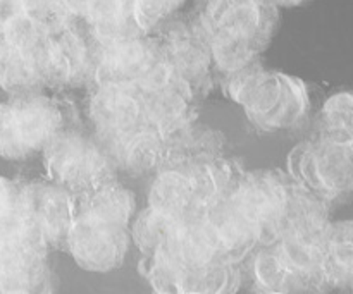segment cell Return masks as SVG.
<instances>
[{
	"label": "cell",
	"mask_w": 353,
	"mask_h": 294,
	"mask_svg": "<svg viewBox=\"0 0 353 294\" xmlns=\"http://www.w3.org/2000/svg\"><path fill=\"white\" fill-rule=\"evenodd\" d=\"M193 96L147 93L121 85H97L88 105L95 136L117 169L130 176L159 171L169 138L190 124Z\"/></svg>",
	"instance_id": "cell-1"
},
{
	"label": "cell",
	"mask_w": 353,
	"mask_h": 294,
	"mask_svg": "<svg viewBox=\"0 0 353 294\" xmlns=\"http://www.w3.org/2000/svg\"><path fill=\"white\" fill-rule=\"evenodd\" d=\"M226 200L259 246L274 243L312 217L330 213V203L278 169L241 172Z\"/></svg>",
	"instance_id": "cell-2"
},
{
	"label": "cell",
	"mask_w": 353,
	"mask_h": 294,
	"mask_svg": "<svg viewBox=\"0 0 353 294\" xmlns=\"http://www.w3.org/2000/svg\"><path fill=\"white\" fill-rule=\"evenodd\" d=\"M134 210L133 193L117 182L78 196L65 250L79 269L103 274L124 264L133 241Z\"/></svg>",
	"instance_id": "cell-3"
},
{
	"label": "cell",
	"mask_w": 353,
	"mask_h": 294,
	"mask_svg": "<svg viewBox=\"0 0 353 294\" xmlns=\"http://www.w3.org/2000/svg\"><path fill=\"white\" fill-rule=\"evenodd\" d=\"M330 213L312 217L271 244L261 246L252 262V277L262 293L330 291L324 265V240Z\"/></svg>",
	"instance_id": "cell-4"
},
{
	"label": "cell",
	"mask_w": 353,
	"mask_h": 294,
	"mask_svg": "<svg viewBox=\"0 0 353 294\" xmlns=\"http://www.w3.org/2000/svg\"><path fill=\"white\" fill-rule=\"evenodd\" d=\"M240 174L236 164L219 154L171 162L159 169L147 207L168 219H195L219 205Z\"/></svg>",
	"instance_id": "cell-5"
},
{
	"label": "cell",
	"mask_w": 353,
	"mask_h": 294,
	"mask_svg": "<svg viewBox=\"0 0 353 294\" xmlns=\"http://www.w3.org/2000/svg\"><path fill=\"white\" fill-rule=\"evenodd\" d=\"M202 28L216 69L233 74L255 64L278 26V7L269 0H210Z\"/></svg>",
	"instance_id": "cell-6"
},
{
	"label": "cell",
	"mask_w": 353,
	"mask_h": 294,
	"mask_svg": "<svg viewBox=\"0 0 353 294\" xmlns=\"http://www.w3.org/2000/svg\"><path fill=\"white\" fill-rule=\"evenodd\" d=\"M226 93L243 109L252 126L264 133L293 129L310 110L309 88L302 79L257 64L230 74Z\"/></svg>",
	"instance_id": "cell-7"
},
{
	"label": "cell",
	"mask_w": 353,
	"mask_h": 294,
	"mask_svg": "<svg viewBox=\"0 0 353 294\" xmlns=\"http://www.w3.org/2000/svg\"><path fill=\"white\" fill-rule=\"evenodd\" d=\"M97 85H121L147 93H188L195 96L169 62L161 41L147 36L95 41Z\"/></svg>",
	"instance_id": "cell-8"
},
{
	"label": "cell",
	"mask_w": 353,
	"mask_h": 294,
	"mask_svg": "<svg viewBox=\"0 0 353 294\" xmlns=\"http://www.w3.org/2000/svg\"><path fill=\"white\" fill-rule=\"evenodd\" d=\"M286 172L305 191L326 203L353 193V133L321 126L286 157Z\"/></svg>",
	"instance_id": "cell-9"
},
{
	"label": "cell",
	"mask_w": 353,
	"mask_h": 294,
	"mask_svg": "<svg viewBox=\"0 0 353 294\" xmlns=\"http://www.w3.org/2000/svg\"><path fill=\"white\" fill-rule=\"evenodd\" d=\"M41 154L48 179L76 196L117 182L119 169L95 134L62 127Z\"/></svg>",
	"instance_id": "cell-10"
},
{
	"label": "cell",
	"mask_w": 353,
	"mask_h": 294,
	"mask_svg": "<svg viewBox=\"0 0 353 294\" xmlns=\"http://www.w3.org/2000/svg\"><path fill=\"white\" fill-rule=\"evenodd\" d=\"M62 127L61 109L40 93L0 102V157L24 160L40 154Z\"/></svg>",
	"instance_id": "cell-11"
},
{
	"label": "cell",
	"mask_w": 353,
	"mask_h": 294,
	"mask_svg": "<svg viewBox=\"0 0 353 294\" xmlns=\"http://www.w3.org/2000/svg\"><path fill=\"white\" fill-rule=\"evenodd\" d=\"M21 196L31 240L45 251L65 248L78 196L52 179L30 182L21 188Z\"/></svg>",
	"instance_id": "cell-12"
},
{
	"label": "cell",
	"mask_w": 353,
	"mask_h": 294,
	"mask_svg": "<svg viewBox=\"0 0 353 294\" xmlns=\"http://www.w3.org/2000/svg\"><path fill=\"white\" fill-rule=\"evenodd\" d=\"M159 41L174 71L188 85L193 95L209 88L216 64L202 24H174Z\"/></svg>",
	"instance_id": "cell-13"
},
{
	"label": "cell",
	"mask_w": 353,
	"mask_h": 294,
	"mask_svg": "<svg viewBox=\"0 0 353 294\" xmlns=\"http://www.w3.org/2000/svg\"><path fill=\"white\" fill-rule=\"evenodd\" d=\"M240 265L210 271H181L154 262H141V272L159 293H234L241 282Z\"/></svg>",
	"instance_id": "cell-14"
},
{
	"label": "cell",
	"mask_w": 353,
	"mask_h": 294,
	"mask_svg": "<svg viewBox=\"0 0 353 294\" xmlns=\"http://www.w3.org/2000/svg\"><path fill=\"white\" fill-rule=\"evenodd\" d=\"M330 291L353 293V219L331 222L324 240Z\"/></svg>",
	"instance_id": "cell-15"
},
{
	"label": "cell",
	"mask_w": 353,
	"mask_h": 294,
	"mask_svg": "<svg viewBox=\"0 0 353 294\" xmlns=\"http://www.w3.org/2000/svg\"><path fill=\"white\" fill-rule=\"evenodd\" d=\"M321 126L353 133V90H343L324 102L321 109Z\"/></svg>",
	"instance_id": "cell-16"
},
{
	"label": "cell",
	"mask_w": 353,
	"mask_h": 294,
	"mask_svg": "<svg viewBox=\"0 0 353 294\" xmlns=\"http://www.w3.org/2000/svg\"><path fill=\"white\" fill-rule=\"evenodd\" d=\"M185 2L186 0H137V23L141 33L147 36L150 31L157 30L174 16Z\"/></svg>",
	"instance_id": "cell-17"
},
{
	"label": "cell",
	"mask_w": 353,
	"mask_h": 294,
	"mask_svg": "<svg viewBox=\"0 0 353 294\" xmlns=\"http://www.w3.org/2000/svg\"><path fill=\"white\" fill-rule=\"evenodd\" d=\"M26 10L28 16L34 17L37 21L43 24L57 23V21L69 19L61 7L57 6V0H17Z\"/></svg>",
	"instance_id": "cell-18"
},
{
	"label": "cell",
	"mask_w": 353,
	"mask_h": 294,
	"mask_svg": "<svg viewBox=\"0 0 353 294\" xmlns=\"http://www.w3.org/2000/svg\"><path fill=\"white\" fill-rule=\"evenodd\" d=\"M23 16L28 14L17 0H0V40L6 38L10 26Z\"/></svg>",
	"instance_id": "cell-19"
},
{
	"label": "cell",
	"mask_w": 353,
	"mask_h": 294,
	"mask_svg": "<svg viewBox=\"0 0 353 294\" xmlns=\"http://www.w3.org/2000/svg\"><path fill=\"white\" fill-rule=\"evenodd\" d=\"M271 3H274L276 7H296L305 3L307 0H269Z\"/></svg>",
	"instance_id": "cell-20"
}]
</instances>
